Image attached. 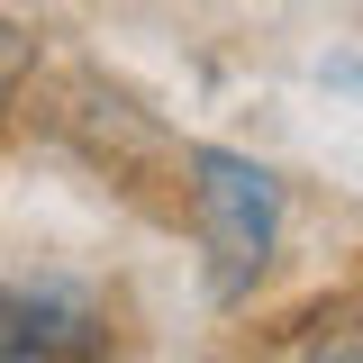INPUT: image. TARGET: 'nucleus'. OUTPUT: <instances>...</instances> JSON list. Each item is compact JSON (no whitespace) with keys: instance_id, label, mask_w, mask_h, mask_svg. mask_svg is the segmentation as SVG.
<instances>
[{"instance_id":"1","label":"nucleus","mask_w":363,"mask_h":363,"mask_svg":"<svg viewBox=\"0 0 363 363\" xmlns=\"http://www.w3.org/2000/svg\"><path fill=\"white\" fill-rule=\"evenodd\" d=\"M191 200H200V227H209V245H218V281L236 291L245 272H264L272 236H281V191H272L264 164H245V155H191Z\"/></svg>"},{"instance_id":"2","label":"nucleus","mask_w":363,"mask_h":363,"mask_svg":"<svg viewBox=\"0 0 363 363\" xmlns=\"http://www.w3.org/2000/svg\"><path fill=\"white\" fill-rule=\"evenodd\" d=\"M100 345H109L100 291L64 281V272L0 291V363H100Z\"/></svg>"},{"instance_id":"3","label":"nucleus","mask_w":363,"mask_h":363,"mask_svg":"<svg viewBox=\"0 0 363 363\" xmlns=\"http://www.w3.org/2000/svg\"><path fill=\"white\" fill-rule=\"evenodd\" d=\"M18 73H28V37H18V28H0V91L18 82Z\"/></svg>"}]
</instances>
